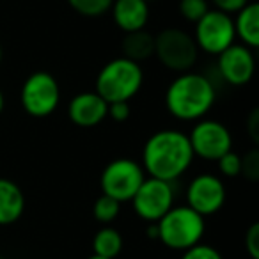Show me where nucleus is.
Here are the masks:
<instances>
[{
  "label": "nucleus",
  "instance_id": "nucleus-1",
  "mask_svg": "<svg viewBox=\"0 0 259 259\" xmlns=\"http://www.w3.org/2000/svg\"><path fill=\"white\" fill-rule=\"evenodd\" d=\"M188 135L178 130H160L146 141L142 149V169L149 178L174 183L194 162Z\"/></svg>",
  "mask_w": 259,
  "mask_h": 259
},
{
  "label": "nucleus",
  "instance_id": "nucleus-2",
  "mask_svg": "<svg viewBox=\"0 0 259 259\" xmlns=\"http://www.w3.org/2000/svg\"><path fill=\"white\" fill-rule=\"evenodd\" d=\"M217 100L215 85L201 73H180L165 93V107L180 121H201Z\"/></svg>",
  "mask_w": 259,
  "mask_h": 259
},
{
  "label": "nucleus",
  "instance_id": "nucleus-3",
  "mask_svg": "<svg viewBox=\"0 0 259 259\" xmlns=\"http://www.w3.org/2000/svg\"><path fill=\"white\" fill-rule=\"evenodd\" d=\"M144 83L141 64L132 59L117 57L100 69L96 76V93L107 103L130 101Z\"/></svg>",
  "mask_w": 259,
  "mask_h": 259
},
{
  "label": "nucleus",
  "instance_id": "nucleus-4",
  "mask_svg": "<svg viewBox=\"0 0 259 259\" xmlns=\"http://www.w3.org/2000/svg\"><path fill=\"white\" fill-rule=\"evenodd\" d=\"M156 227H158V240L167 248L185 252L194 245L201 243L206 231V222L204 217L185 204L172 206L156 222Z\"/></svg>",
  "mask_w": 259,
  "mask_h": 259
},
{
  "label": "nucleus",
  "instance_id": "nucleus-5",
  "mask_svg": "<svg viewBox=\"0 0 259 259\" xmlns=\"http://www.w3.org/2000/svg\"><path fill=\"white\" fill-rule=\"evenodd\" d=\"M22 107L32 117H48L59 107L61 87L54 75L47 71H36L22 85L20 93Z\"/></svg>",
  "mask_w": 259,
  "mask_h": 259
},
{
  "label": "nucleus",
  "instance_id": "nucleus-6",
  "mask_svg": "<svg viewBox=\"0 0 259 259\" xmlns=\"http://www.w3.org/2000/svg\"><path fill=\"white\" fill-rule=\"evenodd\" d=\"M199 48L194 37L180 29H165L155 36V55L167 69L185 73L197 61Z\"/></svg>",
  "mask_w": 259,
  "mask_h": 259
},
{
  "label": "nucleus",
  "instance_id": "nucleus-7",
  "mask_svg": "<svg viewBox=\"0 0 259 259\" xmlns=\"http://www.w3.org/2000/svg\"><path fill=\"white\" fill-rule=\"evenodd\" d=\"M144 180L146 172L141 163L130 158H117L103 169L100 185L105 195L117 202H128L134 199Z\"/></svg>",
  "mask_w": 259,
  "mask_h": 259
},
{
  "label": "nucleus",
  "instance_id": "nucleus-8",
  "mask_svg": "<svg viewBox=\"0 0 259 259\" xmlns=\"http://www.w3.org/2000/svg\"><path fill=\"white\" fill-rule=\"evenodd\" d=\"M192 37H194L199 50L209 55L222 54L226 48L234 45V39H236L233 16L217 11V9H209L195 23V30Z\"/></svg>",
  "mask_w": 259,
  "mask_h": 259
},
{
  "label": "nucleus",
  "instance_id": "nucleus-9",
  "mask_svg": "<svg viewBox=\"0 0 259 259\" xmlns=\"http://www.w3.org/2000/svg\"><path fill=\"white\" fill-rule=\"evenodd\" d=\"M188 141L194 156L209 162H217L220 156L233 149V135L227 126L213 119H201L195 122L188 135Z\"/></svg>",
  "mask_w": 259,
  "mask_h": 259
},
{
  "label": "nucleus",
  "instance_id": "nucleus-10",
  "mask_svg": "<svg viewBox=\"0 0 259 259\" xmlns=\"http://www.w3.org/2000/svg\"><path fill=\"white\" fill-rule=\"evenodd\" d=\"M132 204L142 220L156 224L174 206L172 183L156 180V178H146L139 190L135 192Z\"/></svg>",
  "mask_w": 259,
  "mask_h": 259
},
{
  "label": "nucleus",
  "instance_id": "nucleus-11",
  "mask_svg": "<svg viewBox=\"0 0 259 259\" xmlns=\"http://www.w3.org/2000/svg\"><path fill=\"white\" fill-rule=\"evenodd\" d=\"M226 202V187L215 174H199L190 181L187 190V206L201 217L220 211Z\"/></svg>",
  "mask_w": 259,
  "mask_h": 259
},
{
  "label": "nucleus",
  "instance_id": "nucleus-12",
  "mask_svg": "<svg viewBox=\"0 0 259 259\" xmlns=\"http://www.w3.org/2000/svg\"><path fill=\"white\" fill-rule=\"evenodd\" d=\"M255 71L254 54L245 45H231L219 54V73L231 85H247Z\"/></svg>",
  "mask_w": 259,
  "mask_h": 259
},
{
  "label": "nucleus",
  "instance_id": "nucleus-13",
  "mask_svg": "<svg viewBox=\"0 0 259 259\" xmlns=\"http://www.w3.org/2000/svg\"><path fill=\"white\" fill-rule=\"evenodd\" d=\"M108 114V103L94 91V93H80L69 101L68 115L73 124L80 128L98 126Z\"/></svg>",
  "mask_w": 259,
  "mask_h": 259
},
{
  "label": "nucleus",
  "instance_id": "nucleus-14",
  "mask_svg": "<svg viewBox=\"0 0 259 259\" xmlns=\"http://www.w3.org/2000/svg\"><path fill=\"white\" fill-rule=\"evenodd\" d=\"M110 11L115 25L126 34L142 30L149 20V4L146 0H114Z\"/></svg>",
  "mask_w": 259,
  "mask_h": 259
},
{
  "label": "nucleus",
  "instance_id": "nucleus-15",
  "mask_svg": "<svg viewBox=\"0 0 259 259\" xmlns=\"http://www.w3.org/2000/svg\"><path fill=\"white\" fill-rule=\"evenodd\" d=\"M25 211V195L11 180L0 178V226L18 222Z\"/></svg>",
  "mask_w": 259,
  "mask_h": 259
},
{
  "label": "nucleus",
  "instance_id": "nucleus-16",
  "mask_svg": "<svg viewBox=\"0 0 259 259\" xmlns=\"http://www.w3.org/2000/svg\"><path fill=\"white\" fill-rule=\"evenodd\" d=\"M234 34L241 39V45L250 50L259 47V4L248 2L233 18Z\"/></svg>",
  "mask_w": 259,
  "mask_h": 259
},
{
  "label": "nucleus",
  "instance_id": "nucleus-17",
  "mask_svg": "<svg viewBox=\"0 0 259 259\" xmlns=\"http://www.w3.org/2000/svg\"><path fill=\"white\" fill-rule=\"evenodd\" d=\"M122 52H124L122 57L132 59L135 62L149 59L151 55H155V36L146 32L144 29L126 34L124 43H122Z\"/></svg>",
  "mask_w": 259,
  "mask_h": 259
},
{
  "label": "nucleus",
  "instance_id": "nucleus-18",
  "mask_svg": "<svg viewBox=\"0 0 259 259\" xmlns=\"http://www.w3.org/2000/svg\"><path fill=\"white\" fill-rule=\"evenodd\" d=\"M94 255L107 259H115L122 250V236L114 227H101L93 240Z\"/></svg>",
  "mask_w": 259,
  "mask_h": 259
},
{
  "label": "nucleus",
  "instance_id": "nucleus-19",
  "mask_svg": "<svg viewBox=\"0 0 259 259\" xmlns=\"http://www.w3.org/2000/svg\"><path fill=\"white\" fill-rule=\"evenodd\" d=\"M119 211H121V202H117L115 199L108 197V195L101 194V197L96 199L94 202V219L98 220L100 224H110L117 219Z\"/></svg>",
  "mask_w": 259,
  "mask_h": 259
},
{
  "label": "nucleus",
  "instance_id": "nucleus-20",
  "mask_svg": "<svg viewBox=\"0 0 259 259\" xmlns=\"http://www.w3.org/2000/svg\"><path fill=\"white\" fill-rule=\"evenodd\" d=\"M114 0H68V4L75 9L78 15L87 18H96L110 11V6Z\"/></svg>",
  "mask_w": 259,
  "mask_h": 259
},
{
  "label": "nucleus",
  "instance_id": "nucleus-21",
  "mask_svg": "<svg viewBox=\"0 0 259 259\" xmlns=\"http://www.w3.org/2000/svg\"><path fill=\"white\" fill-rule=\"evenodd\" d=\"M208 11V0H180V13L188 22L197 23Z\"/></svg>",
  "mask_w": 259,
  "mask_h": 259
},
{
  "label": "nucleus",
  "instance_id": "nucleus-22",
  "mask_svg": "<svg viewBox=\"0 0 259 259\" xmlns=\"http://www.w3.org/2000/svg\"><path fill=\"white\" fill-rule=\"evenodd\" d=\"M217 162H219V169L224 176L234 178L238 174H241V156L238 153H234L233 149L229 153H226L224 156H220Z\"/></svg>",
  "mask_w": 259,
  "mask_h": 259
},
{
  "label": "nucleus",
  "instance_id": "nucleus-23",
  "mask_svg": "<svg viewBox=\"0 0 259 259\" xmlns=\"http://www.w3.org/2000/svg\"><path fill=\"white\" fill-rule=\"evenodd\" d=\"M181 259H224L222 254L215 247L206 243H197L183 252Z\"/></svg>",
  "mask_w": 259,
  "mask_h": 259
},
{
  "label": "nucleus",
  "instance_id": "nucleus-24",
  "mask_svg": "<svg viewBox=\"0 0 259 259\" xmlns=\"http://www.w3.org/2000/svg\"><path fill=\"white\" fill-rule=\"evenodd\" d=\"M241 172L248 178V180L255 181L259 180V151L252 149L245 155V158H241Z\"/></svg>",
  "mask_w": 259,
  "mask_h": 259
},
{
  "label": "nucleus",
  "instance_id": "nucleus-25",
  "mask_svg": "<svg viewBox=\"0 0 259 259\" xmlns=\"http://www.w3.org/2000/svg\"><path fill=\"white\" fill-rule=\"evenodd\" d=\"M245 248L250 259H259V224H252L245 233Z\"/></svg>",
  "mask_w": 259,
  "mask_h": 259
},
{
  "label": "nucleus",
  "instance_id": "nucleus-26",
  "mask_svg": "<svg viewBox=\"0 0 259 259\" xmlns=\"http://www.w3.org/2000/svg\"><path fill=\"white\" fill-rule=\"evenodd\" d=\"M250 0H211V4L215 6L217 11L226 13V15H236L238 11L245 8Z\"/></svg>",
  "mask_w": 259,
  "mask_h": 259
},
{
  "label": "nucleus",
  "instance_id": "nucleus-27",
  "mask_svg": "<svg viewBox=\"0 0 259 259\" xmlns=\"http://www.w3.org/2000/svg\"><path fill=\"white\" fill-rule=\"evenodd\" d=\"M107 117H112L117 122L126 121V119L130 117V101H115V103H108Z\"/></svg>",
  "mask_w": 259,
  "mask_h": 259
},
{
  "label": "nucleus",
  "instance_id": "nucleus-28",
  "mask_svg": "<svg viewBox=\"0 0 259 259\" xmlns=\"http://www.w3.org/2000/svg\"><path fill=\"white\" fill-rule=\"evenodd\" d=\"M248 122H250V135H252V139L254 141H257V124H259V119H257V110H254L252 112V115H250V119H248Z\"/></svg>",
  "mask_w": 259,
  "mask_h": 259
},
{
  "label": "nucleus",
  "instance_id": "nucleus-29",
  "mask_svg": "<svg viewBox=\"0 0 259 259\" xmlns=\"http://www.w3.org/2000/svg\"><path fill=\"white\" fill-rule=\"evenodd\" d=\"M4 107H6V98H4V93H2V89H0V114H2Z\"/></svg>",
  "mask_w": 259,
  "mask_h": 259
},
{
  "label": "nucleus",
  "instance_id": "nucleus-30",
  "mask_svg": "<svg viewBox=\"0 0 259 259\" xmlns=\"http://www.w3.org/2000/svg\"><path fill=\"white\" fill-rule=\"evenodd\" d=\"M87 259H107V257H101V255H91V257H87Z\"/></svg>",
  "mask_w": 259,
  "mask_h": 259
},
{
  "label": "nucleus",
  "instance_id": "nucleus-31",
  "mask_svg": "<svg viewBox=\"0 0 259 259\" xmlns=\"http://www.w3.org/2000/svg\"><path fill=\"white\" fill-rule=\"evenodd\" d=\"M0 64H2V45H0Z\"/></svg>",
  "mask_w": 259,
  "mask_h": 259
},
{
  "label": "nucleus",
  "instance_id": "nucleus-32",
  "mask_svg": "<svg viewBox=\"0 0 259 259\" xmlns=\"http://www.w3.org/2000/svg\"><path fill=\"white\" fill-rule=\"evenodd\" d=\"M146 2H148V4H149V2H151V0H146Z\"/></svg>",
  "mask_w": 259,
  "mask_h": 259
},
{
  "label": "nucleus",
  "instance_id": "nucleus-33",
  "mask_svg": "<svg viewBox=\"0 0 259 259\" xmlns=\"http://www.w3.org/2000/svg\"><path fill=\"white\" fill-rule=\"evenodd\" d=\"M0 259H2V257H0Z\"/></svg>",
  "mask_w": 259,
  "mask_h": 259
}]
</instances>
